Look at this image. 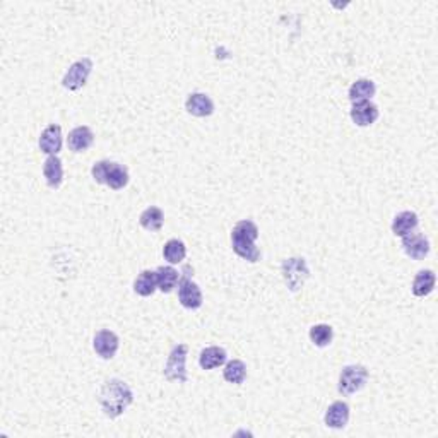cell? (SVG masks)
Masks as SVG:
<instances>
[{
    "label": "cell",
    "mask_w": 438,
    "mask_h": 438,
    "mask_svg": "<svg viewBox=\"0 0 438 438\" xmlns=\"http://www.w3.org/2000/svg\"><path fill=\"white\" fill-rule=\"evenodd\" d=\"M158 290V279H156V271H142L134 281V291L142 298H148L151 295H155V291Z\"/></svg>",
    "instance_id": "cell-22"
},
{
    "label": "cell",
    "mask_w": 438,
    "mask_h": 438,
    "mask_svg": "<svg viewBox=\"0 0 438 438\" xmlns=\"http://www.w3.org/2000/svg\"><path fill=\"white\" fill-rule=\"evenodd\" d=\"M223 379L228 384L233 385H242L247 380V365L242 359H231L224 365L223 370Z\"/></svg>",
    "instance_id": "cell-25"
},
{
    "label": "cell",
    "mask_w": 438,
    "mask_h": 438,
    "mask_svg": "<svg viewBox=\"0 0 438 438\" xmlns=\"http://www.w3.org/2000/svg\"><path fill=\"white\" fill-rule=\"evenodd\" d=\"M163 257L164 260L170 265H177L182 264L187 257V247L182 240L178 238H171L164 243L163 247Z\"/></svg>",
    "instance_id": "cell-23"
},
{
    "label": "cell",
    "mask_w": 438,
    "mask_h": 438,
    "mask_svg": "<svg viewBox=\"0 0 438 438\" xmlns=\"http://www.w3.org/2000/svg\"><path fill=\"white\" fill-rule=\"evenodd\" d=\"M98 402L104 416L115 419L122 416L129 409L130 404L134 402V392L127 382L110 379L103 382V385L100 387Z\"/></svg>",
    "instance_id": "cell-1"
},
{
    "label": "cell",
    "mask_w": 438,
    "mask_h": 438,
    "mask_svg": "<svg viewBox=\"0 0 438 438\" xmlns=\"http://www.w3.org/2000/svg\"><path fill=\"white\" fill-rule=\"evenodd\" d=\"M93 60L89 57H82L72 63L69 67V70L65 72L62 79V86L67 91H79L81 88H84L86 82H88L89 76L93 72Z\"/></svg>",
    "instance_id": "cell-7"
},
{
    "label": "cell",
    "mask_w": 438,
    "mask_h": 438,
    "mask_svg": "<svg viewBox=\"0 0 438 438\" xmlns=\"http://www.w3.org/2000/svg\"><path fill=\"white\" fill-rule=\"evenodd\" d=\"M93 180L100 185L110 187L111 190H122L129 185V170L123 164L115 163V161L101 159L96 161L91 168Z\"/></svg>",
    "instance_id": "cell-3"
},
{
    "label": "cell",
    "mask_w": 438,
    "mask_h": 438,
    "mask_svg": "<svg viewBox=\"0 0 438 438\" xmlns=\"http://www.w3.org/2000/svg\"><path fill=\"white\" fill-rule=\"evenodd\" d=\"M43 177L50 189L57 190L63 182V166L58 156H48L43 163Z\"/></svg>",
    "instance_id": "cell-19"
},
{
    "label": "cell",
    "mask_w": 438,
    "mask_h": 438,
    "mask_svg": "<svg viewBox=\"0 0 438 438\" xmlns=\"http://www.w3.org/2000/svg\"><path fill=\"white\" fill-rule=\"evenodd\" d=\"M139 223L141 226L144 228L146 231H151V233H156V231H159L161 228H163L164 224V212L161 211L159 208H156V205H151V208H148L146 211H142L141 218H139Z\"/></svg>",
    "instance_id": "cell-24"
},
{
    "label": "cell",
    "mask_w": 438,
    "mask_h": 438,
    "mask_svg": "<svg viewBox=\"0 0 438 438\" xmlns=\"http://www.w3.org/2000/svg\"><path fill=\"white\" fill-rule=\"evenodd\" d=\"M156 279H158V290L161 293H171L178 286L180 272L173 265H161L156 269Z\"/></svg>",
    "instance_id": "cell-20"
},
{
    "label": "cell",
    "mask_w": 438,
    "mask_h": 438,
    "mask_svg": "<svg viewBox=\"0 0 438 438\" xmlns=\"http://www.w3.org/2000/svg\"><path fill=\"white\" fill-rule=\"evenodd\" d=\"M185 110L192 117L205 118L214 114V101L209 98L205 93H192L185 101Z\"/></svg>",
    "instance_id": "cell-14"
},
{
    "label": "cell",
    "mask_w": 438,
    "mask_h": 438,
    "mask_svg": "<svg viewBox=\"0 0 438 438\" xmlns=\"http://www.w3.org/2000/svg\"><path fill=\"white\" fill-rule=\"evenodd\" d=\"M308 336L317 347H327L334 339V329L329 324H317L310 327Z\"/></svg>",
    "instance_id": "cell-26"
},
{
    "label": "cell",
    "mask_w": 438,
    "mask_h": 438,
    "mask_svg": "<svg viewBox=\"0 0 438 438\" xmlns=\"http://www.w3.org/2000/svg\"><path fill=\"white\" fill-rule=\"evenodd\" d=\"M350 115H351V120H353L354 125L370 127V125H373L377 120H379L380 110L372 100L358 101V103H353Z\"/></svg>",
    "instance_id": "cell-10"
},
{
    "label": "cell",
    "mask_w": 438,
    "mask_h": 438,
    "mask_svg": "<svg viewBox=\"0 0 438 438\" xmlns=\"http://www.w3.org/2000/svg\"><path fill=\"white\" fill-rule=\"evenodd\" d=\"M259 240V228L252 219L238 221L231 231V247L240 259L256 264L260 260V250L256 242Z\"/></svg>",
    "instance_id": "cell-2"
},
{
    "label": "cell",
    "mask_w": 438,
    "mask_h": 438,
    "mask_svg": "<svg viewBox=\"0 0 438 438\" xmlns=\"http://www.w3.org/2000/svg\"><path fill=\"white\" fill-rule=\"evenodd\" d=\"M178 302L187 310H197L204 303L201 288L190 279L189 274H183L178 281Z\"/></svg>",
    "instance_id": "cell-8"
},
{
    "label": "cell",
    "mask_w": 438,
    "mask_h": 438,
    "mask_svg": "<svg viewBox=\"0 0 438 438\" xmlns=\"http://www.w3.org/2000/svg\"><path fill=\"white\" fill-rule=\"evenodd\" d=\"M437 284V276L435 272L426 269V271H419L416 276H414L413 284H411V291H413L414 297L418 298H425L428 295L433 293Z\"/></svg>",
    "instance_id": "cell-18"
},
{
    "label": "cell",
    "mask_w": 438,
    "mask_h": 438,
    "mask_svg": "<svg viewBox=\"0 0 438 438\" xmlns=\"http://www.w3.org/2000/svg\"><path fill=\"white\" fill-rule=\"evenodd\" d=\"M281 274H283L284 284L288 286V290L297 293V291L305 286L306 279L310 278V269L303 257H291V259H286L283 262Z\"/></svg>",
    "instance_id": "cell-5"
},
{
    "label": "cell",
    "mask_w": 438,
    "mask_h": 438,
    "mask_svg": "<svg viewBox=\"0 0 438 438\" xmlns=\"http://www.w3.org/2000/svg\"><path fill=\"white\" fill-rule=\"evenodd\" d=\"M95 142V132L88 125H79L72 129L67 137V146L72 152H84Z\"/></svg>",
    "instance_id": "cell-15"
},
{
    "label": "cell",
    "mask_w": 438,
    "mask_h": 438,
    "mask_svg": "<svg viewBox=\"0 0 438 438\" xmlns=\"http://www.w3.org/2000/svg\"><path fill=\"white\" fill-rule=\"evenodd\" d=\"M187 357H189V346L187 344H177L170 351L166 365H164L163 375L168 382H178V384H187L189 373H187Z\"/></svg>",
    "instance_id": "cell-6"
},
{
    "label": "cell",
    "mask_w": 438,
    "mask_h": 438,
    "mask_svg": "<svg viewBox=\"0 0 438 438\" xmlns=\"http://www.w3.org/2000/svg\"><path fill=\"white\" fill-rule=\"evenodd\" d=\"M375 93L377 86L372 79H357L351 84L347 96H350L351 103H358V101L372 100L375 96Z\"/></svg>",
    "instance_id": "cell-21"
},
{
    "label": "cell",
    "mask_w": 438,
    "mask_h": 438,
    "mask_svg": "<svg viewBox=\"0 0 438 438\" xmlns=\"http://www.w3.org/2000/svg\"><path fill=\"white\" fill-rule=\"evenodd\" d=\"M368 368L363 365H346L339 373L338 391L344 398L357 394L368 382Z\"/></svg>",
    "instance_id": "cell-4"
},
{
    "label": "cell",
    "mask_w": 438,
    "mask_h": 438,
    "mask_svg": "<svg viewBox=\"0 0 438 438\" xmlns=\"http://www.w3.org/2000/svg\"><path fill=\"white\" fill-rule=\"evenodd\" d=\"M63 137H62V127L57 123H52L48 125L43 132L40 134L38 146L40 151L47 156H57L62 149Z\"/></svg>",
    "instance_id": "cell-12"
},
{
    "label": "cell",
    "mask_w": 438,
    "mask_h": 438,
    "mask_svg": "<svg viewBox=\"0 0 438 438\" xmlns=\"http://www.w3.org/2000/svg\"><path fill=\"white\" fill-rule=\"evenodd\" d=\"M400 247H402L404 253H406L407 257H411L413 260L426 259L430 253L428 238H426L423 233H416V231H414V233L406 235V237H402V243H400Z\"/></svg>",
    "instance_id": "cell-11"
},
{
    "label": "cell",
    "mask_w": 438,
    "mask_h": 438,
    "mask_svg": "<svg viewBox=\"0 0 438 438\" xmlns=\"http://www.w3.org/2000/svg\"><path fill=\"white\" fill-rule=\"evenodd\" d=\"M350 416H351L350 404L344 402V400H336V402H332L331 406L327 407V411H325L324 423L327 428L344 430L347 426V423H350Z\"/></svg>",
    "instance_id": "cell-13"
},
{
    "label": "cell",
    "mask_w": 438,
    "mask_h": 438,
    "mask_svg": "<svg viewBox=\"0 0 438 438\" xmlns=\"http://www.w3.org/2000/svg\"><path fill=\"white\" fill-rule=\"evenodd\" d=\"M419 226V218L416 212L413 211H402L399 214H396L394 221H392V233L396 237L402 238L406 235L414 233Z\"/></svg>",
    "instance_id": "cell-16"
},
{
    "label": "cell",
    "mask_w": 438,
    "mask_h": 438,
    "mask_svg": "<svg viewBox=\"0 0 438 438\" xmlns=\"http://www.w3.org/2000/svg\"><path fill=\"white\" fill-rule=\"evenodd\" d=\"M226 359H228V353L226 350L219 346H209L205 350L201 351L199 354V366L205 372L209 370H216L219 366L226 365Z\"/></svg>",
    "instance_id": "cell-17"
},
{
    "label": "cell",
    "mask_w": 438,
    "mask_h": 438,
    "mask_svg": "<svg viewBox=\"0 0 438 438\" xmlns=\"http://www.w3.org/2000/svg\"><path fill=\"white\" fill-rule=\"evenodd\" d=\"M120 347V339L110 329H101L95 334L93 339V350L98 354L101 359H111L115 358Z\"/></svg>",
    "instance_id": "cell-9"
}]
</instances>
